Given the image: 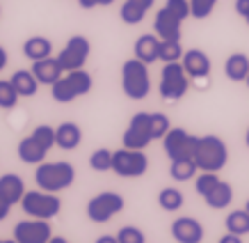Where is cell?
<instances>
[{"instance_id": "obj_1", "label": "cell", "mask_w": 249, "mask_h": 243, "mask_svg": "<svg viewBox=\"0 0 249 243\" xmlns=\"http://www.w3.org/2000/svg\"><path fill=\"white\" fill-rule=\"evenodd\" d=\"M192 159L201 172H219L229 163L227 142L217 136H196Z\"/></svg>"}, {"instance_id": "obj_2", "label": "cell", "mask_w": 249, "mask_h": 243, "mask_svg": "<svg viewBox=\"0 0 249 243\" xmlns=\"http://www.w3.org/2000/svg\"><path fill=\"white\" fill-rule=\"evenodd\" d=\"M76 182V167L69 161H55V163H39L35 170V183L37 188L48 193H62Z\"/></svg>"}, {"instance_id": "obj_3", "label": "cell", "mask_w": 249, "mask_h": 243, "mask_svg": "<svg viewBox=\"0 0 249 243\" xmlns=\"http://www.w3.org/2000/svg\"><path fill=\"white\" fill-rule=\"evenodd\" d=\"M121 90L133 101H142L151 92V76H149V64H144L137 58L124 62L121 67Z\"/></svg>"}, {"instance_id": "obj_4", "label": "cell", "mask_w": 249, "mask_h": 243, "mask_svg": "<svg viewBox=\"0 0 249 243\" xmlns=\"http://www.w3.org/2000/svg\"><path fill=\"white\" fill-rule=\"evenodd\" d=\"M94 87L91 76L85 69H76V71H64L57 83L51 85V97L57 103H71L78 97H83Z\"/></svg>"}, {"instance_id": "obj_5", "label": "cell", "mask_w": 249, "mask_h": 243, "mask_svg": "<svg viewBox=\"0 0 249 243\" xmlns=\"http://www.w3.org/2000/svg\"><path fill=\"white\" fill-rule=\"evenodd\" d=\"M21 209L25 211L28 218H41V221H51L62 211V200L57 193H48V190H25L21 200Z\"/></svg>"}, {"instance_id": "obj_6", "label": "cell", "mask_w": 249, "mask_h": 243, "mask_svg": "<svg viewBox=\"0 0 249 243\" xmlns=\"http://www.w3.org/2000/svg\"><path fill=\"white\" fill-rule=\"evenodd\" d=\"M190 76L185 74L181 62H167L160 74V97L165 101H178L188 94Z\"/></svg>"}, {"instance_id": "obj_7", "label": "cell", "mask_w": 249, "mask_h": 243, "mask_svg": "<svg viewBox=\"0 0 249 243\" xmlns=\"http://www.w3.org/2000/svg\"><path fill=\"white\" fill-rule=\"evenodd\" d=\"M124 206H126L124 195L112 193V190H106V193H98V195H94V198L87 202V218H89L91 223L103 225V223L112 221L117 213L124 211Z\"/></svg>"}, {"instance_id": "obj_8", "label": "cell", "mask_w": 249, "mask_h": 243, "mask_svg": "<svg viewBox=\"0 0 249 243\" xmlns=\"http://www.w3.org/2000/svg\"><path fill=\"white\" fill-rule=\"evenodd\" d=\"M149 170V156L144 154V149H117L112 156V172L124 177V179H135L142 177Z\"/></svg>"}, {"instance_id": "obj_9", "label": "cell", "mask_w": 249, "mask_h": 243, "mask_svg": "<svg viewBox=\"0 0 249 243\" xmlns=\"http://www.w3.org/2000/svg\"><path fill=\"white\" fill-rule=\"evenodd\" d=\"M151 142V113H135L128 122V129L121 136V144L128 149H146Z\"/></svg>"}, {"instance_id": "obj_10", "label": "cell", "mask_w": 249, "mask_h": 243, "mask_svg": "<svg viewBox=\"0 0 249 243\" xmlns=\"http://www.w3.org/2000/svg\"><path fill=\"white\" fill-rule=\"evenodd\" d=\"M89 51H91L89 39L83 37V35H73L55 58H57L60 67L64 69V71H76V69L85 67V62L89 58Z\"/></svg>"}, {"instance_id": "obj_11", "label": "cell", "mask_w": 249, "mask_h": 243, "mask_svg": "<svg viewBox=\"0 0 249 243\" xmlns=\"http://www.w3.org/2000/svg\"><path fill=\"white\" fill-rule=\"evenodd\" d=\"M195 144H196V136H190L188 131L178 129V126H172L167 131V136L162 138V147H165V154L169 156V161L192 159Z\"/></svg>"}, {"instance_id": "obj_12", "label": "cell", "mask_w": 249, "mask_h": 243, "mask_svg": "<svg viewBox=\"0 0 249 243\" xmlns=\"http://www.w3.org/2000/svg\"><path fill=\"white\" fill-rule=\"evenodd\" d=\"M53 236L51 223L41 218H28L14 225V241L16 243H48Z\"/></svg>"}, {"instance_id": "obj_13", "label": "cell", "mask_w": 249, "mask_h": 243, "mask_svg": "<svg viewBox=\"0 0 249 243\" xmlns=\"http://www.w3.org/2000/svg\"><path fill=\"white\" fill-rule=\"evenodd\" d=\"M204 234V225L192 216H181L172 223V236L176 243H201Z\"/></svg>"}, {"instance_id": "obj_14", "label": "cell", "mask_w": 249, "mask_h": 243, "mask_svg": "<svg viewBox=\"0 0 249 243\" xmlns=\"http://www.w3.org/2000/svg\"><path fill=\"white\" fill-rule=\"evenodd\" d=\"M181 28H183V21L176 14H172L167 7L156 12L153 32H156L160 39H181Z\"/></svg>"}, {"instance_id": "obj_15", "label": "cell", "mask_w": 249, "mask_h": 243, "mask_svg": "<svg viewBox=\"0 0 249 243\" xmlns=\"http://www.w3.org/2000/svg\"><path fill=\"white\" fill-rule=\"evenodd\" d=\"M181 64L190 78H206L211 74V58L201 48H190L181 58Z\"/></svg>"}, {"instance_id": "obj_16", "label": "cell", "mask_w": 249, "mask_h": 243, "mask_svg": "<svg viewBox=\"0 0 249 243\" xmlns=\"http://www.w3.org/2000/svg\"><path fill=\"white\" fill-rule=\"evenodd\" d=\"M48 152H51V149H46L44 144L39 142L32 133L23 138L21 142H18V149H16L18 159H21L23 163H28V165H39V163H44Z\"/></svg>"}, {"instance_id": "obj_17", "label": "cell", "mask_w": 249, "mask_h": 243, "mask_svg": "<svg viewBox=\"0 0 249 243\" xmlns=\"http://www.w3.org/2000/svg\"><path fill=\"white\" fill-rule=\"evenodd\" d=\"M32 74H35V78L39 81V85H53L57 83L62 78V74H64V69L60 67V62H57V58H44V60H37L32 62Z\"/></svg>"}, {"instance_id": "obj_18", "label": "cell", "mask_w": 249, "mask_h": 243, "mask_svg": "<svg viewBox=\"0 0 249 243\" xmlns=\"http://www.w3.org/2000/svg\"><path fill=\"white\" fill-rule=\"evenodd\" d=\"M83 142V129L78 126L76 122H64L55 129V144L64 149V152H73Z\"/></svg>"}, {"instance_id": "obj_19", "label": "cell", "mask_w": 249, "mask_h": 243, "mask_svg": "<svg viewBox=\"0 0 249 243\" xmlns=\"http://www.w3.org/2000/svg\"><path fill=\"white\" fill-rule=\"evenodd\" d=\"M153 2H156V0H126L119 9L121 21L126 23V25H137V23H142L146 12L153 7Z\"/></svg>"}, {"instance_id": "obj_20", "label": "cell", "mask_w": 249, "mask_h": 243, "mask_svg": "<svg viewBox=\"0 0 249 243\" xmlns=\"http://www.w3.org/2000/svg\"><path fill=\"white\" fill-rule=\"evenodd\" d=\"M160 55V37L156 32H149V35H142V37H137L135 41V58L137 60H142L144 64H153V62L158 60Z\"/></svg>"}, {"instance_id": "obj_21", "label": "cell", "mask_w": 249, "mask_h": 243, "mask_svg": "<svg viewBox=\"0 0 249 243\" xmlns=\"http://www.w3.org/2000/svg\"><path fill=\"white\" fill-rule=\"evenodd\" d=\"M224 74L229 81L233 83H242L249 76V58L245 53H231L224 62Z\"/></svg>"}, {"instance_id": "obj_22", "label": "cell", "mask_w": 249, "mask_h": 243, "mask_svg": "<svg viewBox=\"0 0 249 243\" xmlns=\"http://www.w3.org/2000/svg\"><path fill=\"white\" fill-rule=\"evenodd\" d=\"M0 193L12 204H21L23 195H25V182L18 175H14V172H7V175L0 177Z\"/></svg>"}, {"instance_id": "obj_23", "label": "cell", "mask_w": 249, "mask_h": 243, "mask_svg": "<svg viewBox=\"0 0 249 243\" xmlns=\"http://www.w3.org/2000/svg\"><path fill=\"white\" fill-rule=\"evenodd\" d=\"M23 55L32 62L51 58L53 55V44H51V39L39 37V35L37 37H30V39H25V44H23Z\"/></svg>"}, {"instance_id": "obj_24", "label": "cell", "mask_w": 249, "mask_h": 243, "mask_svg": "<svg viewBox=\"0 0 249 243\" xmlns=\"http://www.w3.org/2000/svg\"><path fill=\"white\" fill-rule=\"evenodd\" d=\"M9 81H12V85L16 87L18 97H35L39 90V81L35 78V74H32L30 69H18V71H14Z\"/></svg>"}, {"instance_id": "obj_25", "label": "cell", "mask_w": 249, "mask_h": 243, "mask_svg": "<svg viewBox=\"0 0 249 243\" xmlns=\"http://www.w3.org/2000/svg\"><path fill=\"white\" fill-rule=\"evenodd\" d=\"M204 200L211 209H217V211L219 209H227V206L233 202V186L229 182H219Z\"/></svg>"}, {"instance_id": "obj_26", "label": "cell", "mask_w": 249, "mask_h": 243, "mask_svg": "<svg viewBox=\"0 0 249 243\" xmlns=\"http://www.w3.org/2000/svg\"><path fill=\"white\" fill-rule=\"evenodd\" d=\"M196 172H199V167H196L195 159H176L172 161V167H169V175L174 182H190Z\"/></svg>"}, {"instance_id": "obj_27", "label": "cell", "mask_w": 249, "mask_h": 243, "mask_svg": "<svg viewBox=\"0 0 249 243\" xmlns=\"http://www.w3.org/2000/svg\"><path fill=\"white\" fill-rule=\"evenodd\" d=\"M158 204L162 211H178L183 204H185V198H183V193L178 188H174V186H169V188H162L158 193Z\"/></svg>"}, {"instance_id": "obj_28", "label": "cell", "mask_w": 249, "mask_h": 243, "mask_svg": "<svg viewBox=\"0 0 249 243\" xmlns=\"http://www.w3.org/2000/svg\"><path fill=\"white\" fill-rule=\"evenodd\" d=\"M224 225H227V232H231V234H240V236L249 234V211L247 209L231 211L227 216Z\"/></svg>"}, {"instance_id": "obj_29", "label": "cell", "mask_w": 249, "mask_h": 243, "mask_svg": "<svg viewBox=\"0 0 249 243\" xmlns=\"http://www.w3.org/2000/svg\"><path fill=\"white\" fill-rule=\"evenodd\" d=\"M183 46H181V39H160V55L158 60L167 62H181L183 58Z\"/></svg>"}, {"instance_id": "obj_30", "label": "cell", "mask_w": 249, "mask_h": 243, "mask_svg": "<svg viewBox=\"0 0 249 243\" xmlns=\"http://www.w3.org/2000/svg\"><path fill=\"white\" fill-rule=\"evenodd\" d=\"M112 156H114V152L106 149V147H101V149H96V152H91L89 167L91 170H96V172H107V170H112Z\"/></svg>"}, {"instance_id": "obj_31", "label": "cell", "mask_w": 249, "mask_h": 243, "mask_svg": "<svg viewBox=\"0 0 249 243\" xmlns=\"http://www.w3.org/2000/svg\"><path fill=\"white\" fill-rule=\"evenodd\" d=\"M219 182H222V179H219L217 172H201V175L195 179V190L201 195V198H206Z\"/></svg>"}, {"instance_id": "obj_32", "label": "cell", "mask_w": 249, "mask_h": 243, "mask_svg": "<svg viewBox=\"0 0 249 243\" xmlns=\"http://www.w3.org/2000/svg\"><path fill=\"white\" fill-rule=\"evenodd\" d=\"M217 7V0H190V16L192 19H208Z\"/></svg>"}, {"instance_id": "obj_33", "label": "cell", "mask_w": 249, "mask_h": 243, "mask_svg": "<svg viewBox=\"0 0 249 243\" xmlns=\"http://www.w3.org/2000/svg\"><path fill=\"white\" fill-rule=\"evenodd\" d=\"M172 129V122L165 113H151V136L153 140H162L167 131Z\"/></svg>"}, {"instance_id": "obj_34", "label": "cell", "mask_w": 249, "mask_h": 243, "mask_svg": "<svg viewBox=\"0 0 249 243\" xmlns=\"http://www.w3.org/2000/svg\"><path fill=\"white\" fill-rule=\"evenodd\" d=\"M16 101H18V92L12 85V81H0V108L9 110L16 106Z\"/></svg>"}, {"instance_id": "obj_35", "label": "cell", "mask_w": 249, "mask_h": 243, "mask_svg": "<svg viewBox=\"0 0 249 243\" xmlns=\"http://www.w3.org/2000/svg\"><path fill=\"white\" fill-rule=\"evenodd\" d=\"M117 239H119V243H146V234L140 227H135V225L121 227L117 232Z\"/></svg>"}, {"instance_id": "obj_36", "label": "cell", "mask_w": 249, "mask_h": 243, "mask_svg": "<svg viewBox=\"0 0 249 243\" xmlns=\"http://www.w3.org/2000/svg\"><path fill=\"white\" fill-rule=\"evenodd\" d=\"M32 136L37 138L46 149H51V147L55 144V129L53 126H48V124H39V126H35V129H32Z\"/></svg>"}, {"instance_id": "obj_37", "label": "cell", "mask_w": 249, "mask_h": 243, "mask_svg": "<svg viewBox=\"0 0 249 243\" xmlns=\"http://www.w3.org/2000/svg\"><path fill=\"white\" fill-rule=\"evenodd\" d=\"M165 7L172 12V14H176L181 21H185L190 16V0H167Z\"/></svg>"}, {"instance_id": "obj_38", "label": "cell", "mask_w": 249, "mask_h": 243, "mask_svg": "<svg viewBox=\"0 0 249 243\" xmlns=\"http://www.w3.org/2000/svg\"><path fill=\"white\" fill-rule=\"evenodd\" d=\"M12 206H14V204H12V202H9V200L0 193V221H5V218H7L9 211H12Z\"/></svg>"}, {"instance_id": "obj_39", "label": "cell", "mask_w": 249, "mask_h": 243, "mask_svg": "<svg viewBox=\"0 0 249 243\" xmlns=\"http://www.w3.org/2000/svg\"><path fill=\"white\" fill-rule=\"evenodd\" d=\"M235 12L245 19L249 14V0H235Z\"/></svg>"}, {"instance_id": "obj_40", "label": "cell", "mask_w": 249, "mask_h": 243, "mask_svg": "<svg viewBox=\"0 0 249 243\" xmlns=\"http://www.w3.org/2000/svg\"><path fill=\"white\" fill-rule=\"evenodd\" d=\"M219 243H245V241H242L240 234H231V232H227V234L219 239Z\"/></svg>"}, {"instance_id": "obj_41", "label": "cell", "mask_w": 249, "mask_h": 243, "mask_svg": "<svg viewBox=\"0 0 249 243\" xmlns=\"http://www.w3.org/2000/svg\"><path fill=\"white\" fill-rule=\"evenodd\" d=\"M78 5L83 9H94V7H101V0H78Z\"/></svg>"}, {"instance_id": "obj_42", "label": "cell", "mask_w": 249, "mask_h": 243, "mask_svg": "<svg viewBox=\"0 0 249 243\" xmlns=\"http://www.w3.org/2000/svg\"><path fill=\"white\" fill-rule=\"evenodd\" d=\"M7 62H9V55H7V51H5V48L0 46V71H2V69H5V67H7Z\"/></svg>"}, {"instance_id": "obj_43", "label": "cell", "mask_w": 249, "mask_h": 243, "mask_svg": "<svg viewBox=\"0 0 249 243\" xmlns=\"http://www.w3.org/2000/svg\"><path fill=\"white\" fill-rule=\"evenodd\" d=\"M96 243H119V239L112 236V234H103V236H98L96 239Z\"/></svg>"}, {"instance_id": "obj_44", "label": "cell", "mask_w": 249, "mask_h": 243, "mask_svg": "<svg viewBox=\"0 0 249 243\" xmlns=\"http://www.w3.org/2000/svg\"><path fill=\"white\" fill-rule=\"evenodd\" d=\"M48 243H69V241L64 239V236H51V241Z\"/></svg>"}, {"instance_id": "obj_45", "label": "cell", "mask_w": 249, "mask_h": 243, "mask_svg": "<svg viewBox=\"0 0 249 243\" xmlns=\"http://www.w3.org/2000/svg\"><path fill=\"white\" fill-rule=\"evenodd\" d=\"M114 0H101V7H107V5H112Z\"/></svg>"}, {"instance_id": "obj_46", "label": "cell", "mask_w": 249, "mask_h": 243, "mask_svg": "<svg viewBox=\"0 0 249 243\" xmlns=\"http://www.w3.org/2000/svg\"><path fill=\"white\" fill-rule=\"evenodd\" d=\"M0 243H16L14 239H0Z\"/></svg>"}, {"instance_id": "obj_47", "label": "cell", "mask_w": 249, "mask_h": 243, "mask_svg": "<svg viewBox=\"0 0 249 243\" xmlns=\"http://www.w3.org/2000/svg\"><path fill=\"white\" fill-rule=\"evenodd\" d=\"M245 142H247V147H249V129H247V133H245Z\"/></svg>"}, {"instance_id": "obj_48", "label": "cell", "mask_w": 249, "mask_h": 243, "mask_svg": "<svg viewBox=\"0 0 249 243\" xmlns=\"http://www.w3.org/2000/svg\"><path fill=\"white\" fill-rule=\"evenodd\" d=\"M245 23H247V25H249V14H247V16H245Z\"/></svg>"}, {"instance_id": "obj_49", "label": "cell", "mask_w": 249, "mask_h": 243, "mask_svg": "<svg viewBox=\"0 0 249 243\" xmlns=\"http://www.w3.org/2000/svg\"><path fill=\"white\" fill-rule=\"evenodd\" d=\"M245 209H247V211H249V200H247V204H245Z\"/></svg>"}, {"instance_id": "obj_50", "label": "cell", "mask_w": 249, "mask_h": 243, "mask_svg": "<svg viewBox=\"0 0 249 243\" xmlns=\"http://www.w3.org/2000/svg\"><path fill=\"white\" fill-rule=\"evenodd\" d=\"M245 83H247V87H249V76H247V81H245Z\"/></svg>"}]
</instances>
